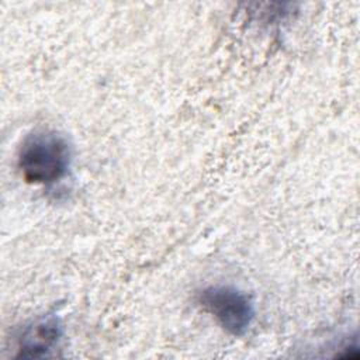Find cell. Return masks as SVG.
I'll return each instance as SVG.
<instances>
[{
  "instance_id": "cell-3",
  "label": "cell",
  "mask_w": 360,
  "mask_h": 360,
  "mask_svg": "<svg viewBox=\"0 0 360 360\" xmlns=\"http://www.w3.org/2000/svg\"><path fill=\"white\" fill-rule=\"evenodd\" d=\"M62 336V323L56 315H45L25 326L18 338V356L41 357L58 346Z\"/></svg>"
},
{
  "instance_id": "cell-1",
  "label": "cell",
  "mask_w": 360,
  "mask_h": 360,
  "mask_svg": "<svg viewBox=\"0 0 360 360\" xmlns=\"http://www.w3.org/2000/svg\"><path fill=\"white\" fill-rule=\"evenodd\" d=\"M70 165V145L56 131H34L18 146L17 167L27 183L41 186L55 184L66 177Z\"/></svg>"
},
{
  "instance_id": "cell-2",
  "label": "cell",
  "mask_w": 360,
  "mask_h": 360,
  "mask_svg": "<svg viewBox=\"0 0 360 360\" xmlns=\"http://www.w3.org/2000/svg\"><path fill=\"white\" fill-rule=\"evenodd\" d=\"M197 304L233 336L245 335L255 318L252 297L233 285H208L197 292Z\"/></svg>"
}]
</instances>
